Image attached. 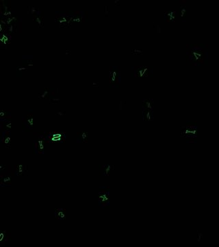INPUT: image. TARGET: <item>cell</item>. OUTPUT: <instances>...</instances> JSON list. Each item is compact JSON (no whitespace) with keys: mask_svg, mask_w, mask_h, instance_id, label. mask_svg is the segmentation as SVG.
<instances>
[{"mask_svg":"<svg viewBox=\"0 0 219 247\" xmlns=\"http://www.w3.org/2000/svg\"><path fill=\"white\" fill-rule=\"evenodd\" d=\"M55 217L57 220H63L66 218V211L62 208L56 209L55 211Z\"/></svg>","mask_w":219,"mask_h":247,"instance_id":"obj_3","label":"cell"},{"mask_svg":"<svg viewBox=\"0 0 219 247\" xmlns=\"http://www.w3.org/2000/svg\"><path fill=\"white\" fill-rule=\"evenodd\" d=\"M196 134V127L194 126H187L185 129H183L182 135L186 137H195Z\"/></svg>","mask_w":219,"mask_h":247,"instance_id":"obj_2","label":"cell"},{"mask_svg":"<svg viewBox=\"0 0 219 247\" xmlns=\"http://www.w3.org/2000/svg\"><path fill=\"white\" fill-rule=\"evenodd\" d=\"M105 168H103V171L102 173L104 175H109L110 170H111V168H110V166H105Z\"/></svg>","mask_w":219,"mask_h":247,"instance_id":"obj_4","label":"cell"},{"mask_svg":"<svg viewBox=\"0 0 219 247\" xmlns=\"http://www.w3.org/2000/svg\"><path fill=\"white\" fill-rule=\"evenodd\" d=\"M23 168H22V166H21L19 168H17L18 175H21V174H23Z\"/></svg>","mask_w":219,"mask_h":247,"instance_id":"obj_5","label":"cell"},{"mask_svg":"<svg viewBox=\"0 0 219 247\" xmlns=\"http://www.w3.org/2000/svg\"><path fill=\"white\" fill-rule=\"evenodd\" d=\"M99 204L102 207H106L110 204V192L108 190H103L99 194Z\"/></svg>","mask_w":219,"mask_h":247,"instance_id":"obj_1","label":"cell"}]
</instances>
